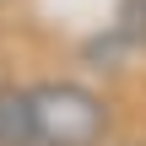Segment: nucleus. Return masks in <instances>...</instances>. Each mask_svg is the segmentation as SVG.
Masks as SVG:
<instances>
[{"label": "nucleus", "mask_w": 146, "mask_h": 146, "mask_svg": "<svg viewBox=\"0 0 146 146\" xmlns=\"http://www.w3.org/2000/svg\"><path fill=\"white\" fill-rule=\"evenodd\" d=\"M0 146H38L33 92H0Z\"/></svg>", "instance_id": "2"}, {"label": "nucleus", "mask_w": 146, "mask_h": 146, "mask_svg": "<svg viewBox=\"0 0 146 146\" xmlns=\"http://www.w3.org/2000/svg\"><path fill=\"white\" fill-rule=\"evenodd\" d=\"M33 125L38 146H92L103 135V103L76 81H43L33 87Z\"/></svg>", "instance_id": "1"}]
</instances>
